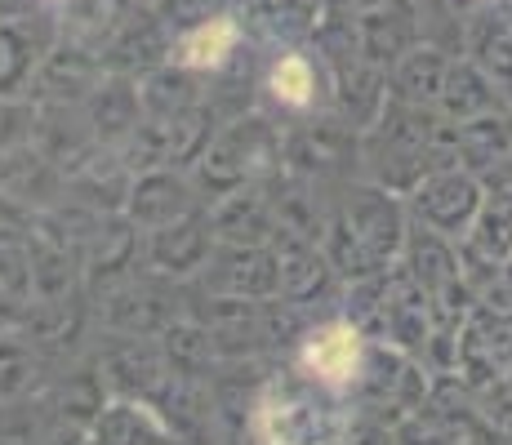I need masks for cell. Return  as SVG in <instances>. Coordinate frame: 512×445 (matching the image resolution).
<instances>
[{"instance_id": "2", "label": "cell", "mask_w": 512, "mask_h": 445, "mask_svg": "<svg viewBox=\"0 0 512 445\" xmlns=\"http://www.w3.org/2000/svg\"><path fill=\"white\" fill-rule=\"evenodd\" d=\"M236 49H241V23L232 14H214L192 23L170 45V63L183 67V72H219V67L232 63Z\"/></svg>"}, {"instance_id": "4", "label": "cell", "mask_w": 512, "mask_h": 445, "mask_svg": "<svg viewBox=\"0 0 512 445\" xmlns=\"http://www.w3.org/2000/svg\"><path fill=\"white\" fill-rule=\"evenodd\" d=\"M317 63H312L308 54H299V49H290V54H281L277 63L268 67V98L285 112H308L312 103H317Z\"/></svg>"}, {"instance_id": "1", "label": "cell", "mask_w": 512, "mask_h": 445, "mask_svg": "<svg viewBox=\"0 0 512 445\" xmlns=\"http://www.w3.org/2000/svg\"><path fill=\"white\" fill-rule=\"evenodd\" d=\"M299 365L312 383L330 392H343L361 379V365H366V343H361L357 325L348 321H326L321 330H312L299 348Z\"/></svg>"}, {"instance_id": "5", "label": "cell", "mask_w": 512, "mask_h": 445, "mask_svg": "<svg viewBox=\"0 0 512 445\" xmlns=\"http://www.w3.org/2000/svg\"><path fill=\"white\" fill-rule=\"evenodd\" d=\"M98 445H170V432L143 405H112L94 428Z\"/></svg>"}, {"instance_id": "3", "label": "cell", "mask_w": 512, "mask_h": 445, "mask_svg": "<svg viewBox=\"0 0 512 445\" xmlns=\"http://www.w3.org/2000/svg\"><path fill=\"white\" fill-rule=\"evenodd\" d=\"M419 210L428 214L432 227H441V232L455 236L459 227L481 210V192L468 174H441L419 192Z\"/></svg>"}, {"instance_id": "6", "label": "cell", "mask_w": 512, "mask_h": 445, "mask_svg": "<svg viewBox=\"0 0 512 445\" xmlns=\"http://www.w3.org/2000/svg\"><path fill=\"white\" fill-rule=\"evenodd\" d=\"M27 18H5L0 23V94H9L32 72L36 49H41V36H36V27H27Z\"/></svg>"}]
</instances>
